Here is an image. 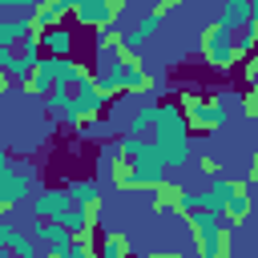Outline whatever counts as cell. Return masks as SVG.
I'll list each match as a JSON object with an SVG mask.
<instances>
[{"mask_svg": "<svg viewBox=\"0 0 258 258\" xmlns=\"http://www.w3.org/2000/svg\"><path fill=\"white\" fill-rule=\"evenodd\" d=\"M105 173L117 194H141V189H153L165 181V161H161L153 137L125 133L121 141H113L105 149Z\"/></svg>", "mask_w": 258, "mask_h": 258, "instance_id": "1", "label": "cell"}, {"mask_svg": "<svg viewBox=\"0 0 258 258\" xmlns=\"http://www.w3.org/2000/svg\"><path fill=\"white\" fill-rule=\"evenodd\" d=\"M153 73L145 69V60H141V52L137 48H125V44H117L113 52H109V64L97 73V89L113 101V97H137V93H153Z\"/></svg>", "mask_w": 258, "mask_h": 258, "instance_id": "2", "label": "cell"}, {"mask_svg": "<svg viewBox=\"0 0 258 258\" xmlns=\"http://www.w3.org/2000/svg\"><path fill=\"white\" fill-rule=\"evenodd\" d=\"M177 218L185 222L198 258H234V234H230V218H226V214L189 206V210H181Z\"/></svg>", "mask_w": 258, "mask_h": 258, "instance_id": "3", "label": "cell"}, {"mask_svg": "<svg viewBox=\"0 0 258 258\" xmlns=\"http://www.w3.org/2000/svg\"><path fill=\"white\" fill-rule=\"evenodd\" d=\"M153 145L165 161V169H181L189 165V149H194V129L185 125V113L177 101H165L157 109V129H153Z\"/></svg>", "mask_w": 258, "mask_h": 258, "instance_id": "4", "label": "cell"}, {"mask_svg": "<svg viewBox=\"0 0 258 258\" xmlns=\"http://www.w3.org/2000/svg\"><path fill=\"white\" fill-rule=\"evenodd\" d=\"M198 52H202V60L214 69V73H230L234 64H238V48H234V28H226L218 16L202 28V36H198Z\"/></svg>", "mask_w": 258, "mask_h": 258, "instance_id": "5", "label": "cell"}, {"mask_svg": "<svg viewBox=\"0 0 258 258\" xmlns=\"http://www.w3.org/2000/svg\"><path fill=\"white\" fill-rule=\"evenodd\" d=\"M181 113H185V125L194 133H218L226 125V105L214 97V93H181L177 97Z\"/></svg>", "mask_w": 258, "mask_h": 258, "instance_id": "6", "label": "cell"}, {"mask_svg": "<svg viewBox=\"0 0 258 258\" xmlns=\"http://www.w3.org/2000/svg\"><path fill=\"white\" fill-rule=\"evenodd\" d=\"M28 189H32V173L12 165L8 153H0V218L16 214L24 202H28Z\"/></svg>", "mask_w": 258, "mask_h": 258, "instance_id": "7", "label": "cell"}, {"mask_svg": "<svg viewBox=\"0 0 258 258\" xmlns=\"http://www.w3.org/2000/svg\"><path fill=\"white\" fill-rule=\"evenodd\" d=\"M210 185L222 194V214L230 218V226H242V222L250 218V210H254V194H250V185L238 181V177H226V173L210 177Z\"/></svg>", "mask_w": 258, "mask_h": 258, "instance_id": "8", "label": "cell"}, {"mask_svg": "<svg viewBox=\"0 0 258 258\" xmlns=\"http://www.w3.org/2000/svg\"><path fill=\"white\" fill-rule=\"evenodd\" d=\"M121 12H125V0H77V8H73V16H77V24L81 28H113L117 20H121Z\"/></svg>", "mask_w": 258, "mask_h": 258, "instance_id": "9", "label": "cell"}, {"mask_svg": "<svg viewBox=\"0 0 258 258\" xmlns=\"http://www.w3.org/2000/svg\"><path fill=\"white\" fill-rule=\"evenodd\" d=\"M60 64H64V56H40L36 64H32V73L20 81V93H28V97H48L56 85H60Z\"/></svg>", "mask_w": 258, "mask_h": 258, "instance_id": "10", "label": "cell"}, {"mask_svg": "<svg viewBox=\"0 0 258 258\" xmlns=\"http://www.w3.org/2000/svg\"><path fill=\"white\" fill-rule=\"evenodd\" d=\"M73 210L69 189H40L32 198V218L36 222H64V214Z\"/></svg>", "mask_w": 258, "mask_h": 258, "instance_id": "11", "label": "cell"}, {"mask_svg": "<svg viewBox=\"0 0 258 258\" xmlns=\"http://www.w3.org/2000/svg\"><path fill=\"white\" fill-rule=\"evenodd\" d=\"M77 8V0H40L32 8V32H48V28H60L64 16Z\"/></svg>", "mask_w": 258, "mask_h": 258, "instance_id": "12", "label": "cell"}, {"mask_svg": "<svg viewBox=\"0 0 258 258\" xmlns=\"http://www.w3.org/2000/svg\"><path fill=\"white\" fill-rule=\"evenodd\" d=\"M32 32V12H4L0 16V48H20V40Z\"/></svg>", "mask_w": 258, "mask_h": 258, "instance_id": "13", "label": "cell"}, {"mask_svg": "<svg viewBox=\"0 0 258 258\" xmlns=\"http://www.w3.org/2000/svg\"><path fill=\"white\" fill-rule=\"evenodd\" d=\"M149 194H153V198H149L153 214H177V206H181V198H185V185H181V181H173V177H165V181H161V185H153Z\"/></svg>", "mask_w": 258, "mask_h": 258, "instance_id": "14", "label": "cell"}, {"mask_svg": "<svg viewBox=\"0 0 258 258\" xmlns=\"http://www.w3.org/2000/svg\"><path fill=\"white\" fill-rule=\"evenodd\" d=\"M32 234H36L40 250H48V254H60V250H69V246H73V234H69L60 222H40Z\"/></svg>", "mask_w": 258, "mask_h": 258, "instance_id": "15", "label": "cell"}, {"mask_svg": "<svg viewBox=\"0 0 258 258\" xmlns=\"http://www.w3.org/2000/svg\"><path fill=\"white\" fill-rule=\"evenodd\" d=\"M157 28H161V16H157V12L149 8V12H141V20H137V24L129 28V32H121V44H125V48H137V52H141V44H145V40H149V36H153Z\"/></svg>", "mask_w": 258, "mask_h": 258, "instance_id": "16", "label": "cell"}, {"mask_svg": "<svg viewBox=\"0 0 258 258\" xmlns=\"http://www.w3.org/2000/svg\"><path fill=\"white\" fill-rule=\"evenodd\" d=\"M64 189H69L73 206H93V210H101V206H105V198H101V185H97L93 177H77V181H69Z\"/></svg>", "mask_w": 258, "mask_h": 258, "instance_id": "17", "label": "cell"}, {"mask_svg": "<svg viewBox=\"0 0 258 258\" xmlns=\"http://www.w3.org/2000/svg\"><path fill=\"white\" fill-rule=\"evenodd\" d=\"M97 254H101V258H129V234H121V230H105Z\"/></svg>", "mask_w": 258, "mask_h": 258, "instance_id": "18", "label": "cell"}, {"mask_svg": "<svg viewBox=\"0 0 258 258\" xmlns=\"http://www.w3.org/2000/svg\"><path fill=\"white\" fill-rule=\"evenodd\" d=\"M40 44H44V52L48 56H69V48H73V36L64 32V24L60 28H48V32H40Z\"/></svg>", "mask_w": 258, "mask_h": 258, "instance_id": "19", "label": "cell"}, {"mask_svg": "<svg viewBox=\"0 0 258 258\" xmlns=\"http://www.w3.org/2000/svg\"><path fill=\"white\" fill-rule=\"evenodd\" d=\"M8 254H12V258H40L44 250H40L36 234H24V230H16V234H12V242H8Z\"/></svg>", "mask_w": 258, "mask_h": 258, "instance_id": "20", "label": "cell"}, {"mask_svg": "<svg viewBox=\"0 0 258 258\" xmlns=\"http://www.w3.org/2000/svg\"><path fill=\"white\" fill-rule=\"evenodd\" d=\"M157 109H161V105H141V109L133 113L129 133H137V137H153V129H157Z\"/></svg>", "mask_w": 258, "mask_h": 258, "instance_id": "21", "label": "cell"}, {"mask_svg": "<svg viewBox=\"0 0 258 258\" xmlns=\"http://www.w3.org/2000/svg\"><path fill=\"white\" fill-rule=\"evenodd\" d=\"M226 28H242V24H250V0H226V8H222V16H218Z\"/></svg>", "mask_w": 258, "mask_h": 258, "instance_id": "22", "label": "cell"}, {"mask_svg": "<svg viewBox=\"0 0 258 258\" xmlns=\"http://www.w3.org/2000/svg\"><path fill=\"white\" fill-rule=\"evenodd\" d=\"M234 48H238V56H254V48H258V24L254 20L234 28Z\"/></svg>", "mask_w": 258, "mask_h": 258, "instance_id": "23", "label": "cell"}, {"mask_svg": "<svg viewBox=\"0 0 258 258\" xmlns=\"http://www.w3.org/2000/svg\"><path fill=\"white\" fill-rule=\"evenodd\" d=\"M238 109H242V117H246V121H258V93H254V89H246V93H242V101H238Z\"/></svg>", "mask_w": 258, "mask_h": 258, "instance_id": "24", "label": "cell"}, {"mask_svg": "<svg viewBox=\"0 0 258 258\" xmlns=\"http://www.w3.org/2000/svg\"><path fill=\"white\" fill-rule=\"evenodd\" d=\"M16 60V48H0V93L12 85V77H8V64Z\"/></svg>", "mask_w": 258, "mask_h": 258, "instance_id": "25", "label": "cell"}, {"mask_svg": "<svg viewBox=\"0 0 258 258\" xmlns=\"http://www.w3.org/2000/svg\"><path fill=\"white\" fill-rule=\"evenodd\" d=\"M198 169H202L206 177H218V173H222V161L210 157V153H202V157H198Z\"/></svg>", "mask_w": 258, "mask_h": 258, "instance_id": "26", "label": "cell"}, {"mask_svg": "<svg viewBox=\"0 0 258 258\" xmlns=\"http://www.w3.org/2000/svg\"><path fill=\"white\" fill-rule=\"evenodd\" d=\"M40 0H0V12H32Z\"/></svg>", "mask_w": 258, "mask_h": 258, "instance_id": "27", "label": "cell"}, {"mask_svg": "<svg viewBox=\"0 0 258 258\" xmlns=\"http://www.w3.org/2000/svg\"><path fill=\"white\" fill-rule=\"evenodd\" d=\"M246 89H254V93H258V52H254V56H246Z\"/></svg>", "mask_w": 258, "mask_h": 258, "instance_id": "28", "label": "cell"}, {"mask_svg": "<svg viewBox=\"0 0 258 258\" xmlns=\"http://www.w3.org/2000/svg\"><path fill=\"white\" fill-rule=\"evenodd\" d=\"M12 234H16V226L0 218V250H8V242H12Z\"/></svg>", "mask_w": 258, "mask_h": 258, "instance_id": "29", "label": "cell"}, {"mask_svg": "<svg viewBox=\"0 0 258 258\" xmlns=\"http://www.w3.org/2000/svg\"><path fill=\"white\" fill-rule=\"evenodd\" d=\"M141 258H185V254H177V250H149V254H141Z\"/></svg>", "mask_w": 258, "mask_h": 258, "instance_id": "30", "label": "cell"}, {"mask_svg": "<svg viewBox=\"0 0 258 258\" xmlns=\"http://www.w3.org/2000/svg\"><path fill=\"white\" fill-rule=\"evenodd\" d=\"M254 194H258V189H254Z\"/></svg>", "mask_w": 258, "mask_h": 258, "instance_id": "31", "label": "cell"}]
</instances>
